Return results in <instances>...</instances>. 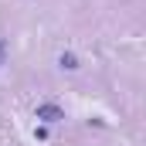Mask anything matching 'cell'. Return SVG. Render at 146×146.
<instances>
[{"mask_svg":"<svg viewBox=\"0 0 146 146\" xmlns=\"http://www.w3.org/2000/svg\"><path fill=\"white\" fill-rule=\"evenodd\" d=\"M37 119H44V122H58V119H65V109H58V106H51V102H41L34 109Z\"/></svg>","mask_w":146,"mask_h":146,"instance_id":"obj_1","label":"cell"},{"mask_svg":"<svg viewBox=\"0 0 146 146\" xmlns=\"http://www.w3.org/2000/svg\"><path fill=\"white\" fill-rule=\"evenodd\" d=\"M58 65H61V68H68V72H75V68H78V58H75V54H61V58H58Z\"/></svg>","mask_w":146,"mask_h":146,"instance_id":"obj_2","label":"cell"},{"mask_svg":"<svg viewBox=\"0 0 146 146\" xmlns=\"http://www.w3.org/2000/svg\"><path fill=\"white\" fill-rule=\"evenodd\" d=\"M3 51H7V44H3V41H0V61H3Z\"/></svg>","mask_w":146,"mask_h":146,"instance_id":"obj_3","label":"cell"}]
</instances>
